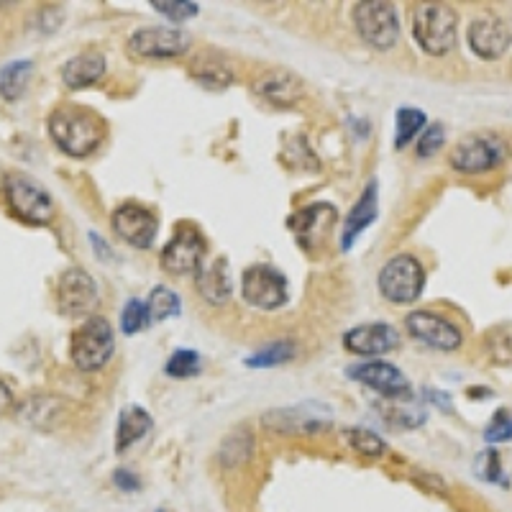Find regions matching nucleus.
<instances>
[{"label": "nucleus", "instance_id": "0eeeda50", "mask_svg": "<svg viewBox=\"0 0 512 512\" xmlns=\"http://www.w3.org/2000/svg\"><path fill=\"white\" fill-rule=\"evenodd\" d=\"M507 159V144L495 134H469L454 146L451 152V167L477 175V172H489L500 167Z\"/></svg>", "mask_w": 512, "mask_h": 512}, {"label": "nucleus", "instance_id": "6e6552de", "mask_svg": "<svg viewBox=\"0 0 512 512\" xmlns=\"http://www.w3.org/2000/svg\"><path fill=\"white\" fill-rule=\"evenodd\" d=\"M98 285L85 269L72 267L57 282V308L67 318H88L98 308Z\"/></svg>", "mask_w": 512, "mask_h": 512}, {"label": "nucleus", "instance_id": "a211bd4d", "mask_svg": "<svg viewBox=\"0 0 512 512\" xmlns=\"http://www.w3.org/2000/svg\"><path fill=\"white\" fill-rule=\"evenodd\" d=\"M336 221V210L326 203H318V205H310V208L300 210L295 213V218L290 221V226L295 228V236L297 241L310 249L318 239H323V233L333 226Z\"/></svg>", "mask_w": 512, "mask_h": 512}, {"label": "nucleus", "instance_id": "7ed1b4c3", "mask_svg": "<svg viewBox=\"0 0 512 512\" xmlns=\"http://www.w3.org/2000/svg\"><path fill=\"white\" fill-rule=\"evenodd\" d=\"M113 349H116L113 326L105 318H100V315L85 318V323L72 333V364H75L77 369H82V372H95V369L105 367L108 359L113 356Z\"/></svg>", "mask_w": 512, "mask_h": 512}, {"label": "nucleus", "instance_id": "cd10ccee", "mask_svg": "<svg viewBox=\"0 0 512 512\" xmlns=\"http://www.w3.org/2000/svg\"><path fill=\"white\" fill-rule=\"evenodd\" d=\"M292 354H295L292 341H277V344L267 346V349L256 351L254 356H249L246 364H249V367H274V364H285V361H290Z\"/></svg>", "mask_w": 512, "mask_h": 512}, {"label": "nucleus", "instance_id": "f257e3e1", "mask_svg": "<svg viewBox=\"0 0 512 512\" xmlns=\"http://www.w3.org/2000/svg\"><path fill=\"white\" fill-rule=\"evenodd\" d=\"M105 121L82 105H59L49 116V134L54 144L70 157H88L98 152L105 139Z\"/></svg>", "mask_w": 512, "mask_h": 512}, {"label": "nucleus", "instance_id": "20e7f679", "mask_svg": "<svg viewBox=\"0 0 512 512\" xmlns=\"http://www.w3.org/2000/svg\"><path fill=\"white\" fill-rule=\"evenodd\" d=\"M6 200L16 218L31 226H44L54 218V203L47 187L39 185L34 177L24 172H11L6 175Z\"/></svg>", "mask_w": 512, "mask_h": 512}, {"label": "nucleus", "instance_id": "72a5a7b5", "mask_svg": "<svg viewBox=\"0 0 512 512\" xmlns=\"http://www.w3.org/2000/svg\"><path fill=\"white\" fill-rule=\"evenodd\" d=\"M152 8L164 13L172 21H185V18L198 16V3H167V0H152Z\"/></svg>", "mask_w": 512, "mask_h": 512}, {"label": "nucleus", "instance_id": "9d476101", "mask_svg": "<svg viewBox=\"0 0 512 512\" xmlns=\"http://www.w3.org/2000/svg\"><path fill=\"white\" fill-rule=\"evenodd\" d=\"M205 239L203 233L190 223L177 226L175 236L162 251V267L172 274H195L203 267Z\"/></svg>", "mask_w": 512, "mask_h": 512}, {"label": "nucleus", "instance_id": "f3484780", "mask_svg": "<svg viewBox=\"0 0 512 512\" xmlns=\"http://www.w3.org/2000/svg\"><path fill=\"white\" fill-rule=\"evenodd\" d=\"M320 408L315 405H300V408L272 410L264 415V425L280 433H318L331 425V415L320 418Z\"/></svg>", "mask_w": 512, "mask_h": 512}, {"label": "nucleus", "instance_id": "4c0bfd02", "mask_svg": "<svg viewBox=\"0 0 512 512\" xmlns=\"http://www.w3.org/2000/svg\"><path fill=\"white\" fill-rule=\"evenodd\" d=\"M159 512H167V510H159Z\"/></svg>", "mask_w": 512, "mask_h": 512}, {"label": "nucleus", "instance_id": "393cba45", "mask_svg": "<svg viewBox=\"0 0 512 512\" xmlns=\"http://www.w3.org/2000/svg\"><path fill=\"white\" fill-rule=\"evenodd\" d=\"M31 75H34V62H29V59H18V62L6 64L0 70V95L6 100H18L26 93Z\"/></svg>", "mask_w": 512, "mask_h": 512}, {"label": "nucleus", "instance_id": "f704fd0d", "mask_svg": "<svg viewBox=\"0 0 512 512\" xmlns=\"http://www.w3.org/2000/svg\"><path fill=\"white\" fill-rule=\"evenodd\" d=\"M443 139H446V136H443L441 123H433V126L425 128L423 134H420V141H418L420 157H433V154H436L438 149L443 146Z\"/></svg>", "mask_w": 512, "mask_h": 512}, {"label": "nucleus", "instance_id": "a878e982", "mask_svg": "<svg viewBox=\"0 0 512 512\" xmlns=\"http://www.w3.org/2000/svg\"><path fill=\"white\" fill-rule=\"evenodd\" d=\"M423 131H425L423 111H418V108H400V111H397V136H395L397 149L408 146L410 141H413L418 134H423Z\"/></svg>", "mask_w": 512, "mask_h": 512}, {"label": "nucleus", "instance_id": "5701e85b", "mask_svg": "<svg viewBox=\"0 0 512 512\" xmlns=\"http://www.w3.org/2000/svg\"><path fill=\"white\" fill-rule=\"evenodd\" d=\"M300 90H303V85L290 72H269V75L256 82V93L267 98L269 103L280 105V108L295 103L300 98Z\"/></svg>", "mask_w": 512, "mask_h": 512}, {"label": "nucleus", "instance_id": "423d86ee", "mask_svg": "<svg viewBox=\"0 0 512 512\" xmlns=\"http://www.w3.org/2000/svg\"><path fill=\"white\" fill-rule=\"evenodd\" d=\"M354 24L356 31L369 47L392 49L400 39V18L392 3H382V0H364L354 8Z\"/></svg>", "mask_w": 512, "mask_h": 512}, {"label": "nucleus", "instance_id": "39448f33", "mask_svg": "<svg viewBox=\"0 0 512 512\" xmlns=\"http://www.w3.org/2000/svg\"><path fill=\"white\" fill-rule=\"evenodd\" d=\"M425 287V269L423 264L410 254L392 256L379 272V292L390 303L408 305L415 303Z\"/></svg>", "mask_w": 512, "mask_h": 512}, {"label": "nucleus", "instance_id": "9b49d317", "mask_svg": "<svg viewBox=\"0 0 512 512\" xmlns=\"http://www.w3.org/2000/svg\"><path fill=\"white\" fill-rule=\"evenodd\" d=\"M410 336L423 341L425 346L438 351H454L459 349L461 341H464V333L459 331V326H454L451 320L443 318V315L431 313V310H418V313H410L405 320Z\"/></svg>", "mask_w": 512, "mask_h": 512}, {"label": "nucleus", "instance_id": "2eb2a0df", "mask_svg": "<svg viewBox=\"0 0 512 512\" xmlns=\"http://www.w3.org/2000/svg\"><path fill=\"white\" fill-rule=\"evenodd\" d=\"M349 377H354L356 382L367 384L372 390H377L384 397H410V382L405 379V374L397 367L387 364V361H367V364H356L349 369Z\"/></svg>", "mask_w": 512, "mask_h": 512}, {"label": "nucleus", "instance_id": "c9c22d12", "mask_svg": "<svg viewBox=\"0 0 512 512\" xmlns=\"http://www.w3.org/2000/svg\"><path fill=\"white\" fill-rule=\"evenodd\" d=\"M113 479H116V484L121 489H136V487H139V482H136L134 474L126 472V469H118V472L113 474Z\"/></svg>", "mask_w": 512, "mask_h": 512}, {"label": "nucleus", "instance_id": "bb28decb", "mask_svg": "<svg viewBox=\"0 0 512 512\" xmlns=\"http://www.w3.org/2000/svg\"><path fill=\"white\" fill-rule=\"evenodd\" d=\"M146 310H149V320H167L180 315V297L169 287H154L152 295H149V303H146Z\"/></svg>", "mask_w": 512, "mask_h": 512}, {"label": "nucleus", "instance_id": "c756f323", "mask_svg": "<svg viewBox=\"0 0 512 512\" xmlns=\"http://www.w3.org/2000/svg\"><path fill=\"white\" fill-rule=\"evenodd\" d=\"M164 372H167L169 377H175V379L192 377V374L200 372V356L195 354V351H187V349L175 351V354L169 356Z\"/></svg>", "mask_w": 512, "mask_h": 512}, {"label": "nucleus", "instance_id": "7c9ffc66", "mask_svg": "<svg viewBox=\"0 0 512 512\" xmlns=\"http://www.w3.org/2000/svg\"><path fill=\"white\" fill-rule=\"evenodd\" d=\"M484 441L505 443L512 441V413L510 410H497L492 420L484 428Z\"/></svg>", "mask_w": 512, "mask_h": 512}, {"label": "nucleus", "instance_id": "412c9836", "mask_svg": "<svg viewBox=\"0 0 512 512\" xmlns=\"http://www.w3.org/2000/svg\"><path fill=\"white\" fill-rule=\"evenodd\" d=\"M105 75V57L100 52H85L72 57L62 67V80L67 88L80 90L98 82Z\"/></svg>", "mask_w": 512, "mask_h": 512}, {"label": "nucleus", "instance_id": "4be33fe9", "mask_svg": "<svg viewBox=\"0 0 512 512\" xmlns=\"http://www.w3.org/2000/svg\"><path fill=\"white\" fill-rule=\"evenodd\" d=\"M62 413H64L62 400L49 395L26 397V400L18 405V418L24 420V423L34 425V428H41V431L54 428V425L62 420Z\"/></svg>", "mask_w": 512, "mask_h": 512}, {"label": "nucleus", "instance_id": "4468645a", "mask_svg": "<svg viewBox=\"0 0 512 512\" xmlns=\"http://www.w3.org/2000/svg\"><path fill=\"white\" fill-rule=\"evenodd\" d=\"M466 39H469V47H472V52L477 54V57L500 59L502 54L510 49L512 31L502 18L482 16L469 26Z\"/></svg>", "mask_w": 512, "mask_h": 512}, {"label": "nucleus", "instance_id": "b1692460", "mask_svg": "<svg viewBox=\"0 0 512 512\" xmlns=\"http://www.w3.org/2000/svg\"><path fill=\"white\" fill-rule=\"evenodd\" d=\"M152 431V415L146 413L139 405H126L118 415V428H116V448L126 451L128 446H134L139 438Z\"/></svg>", "mask_w": 512, "mask_h": 512}, {"label": "nucleus", "instance_id": "1a4fd4ad", "mask_svg": "<svg viewBox=\"0 0 512 512\" xmlns=\"http://www.w3.org/2000/svg\"><path fill=\"white\" fill-rule=\"evenodd\" d=\"M241 295L251 308L277 310L287 303V280L269 264L249 267L241 277Z\"/></svg>", "mask_w": 512, "mask_h": 512}, {"label": "nucleus", "instance_id": "c85d7f7f", "mask_svg": "<svg viewBox=\"0 0 512 512\" xmlns=\"http://www.w3.org/2000/svg\"><path fill=\"white\" fill-rule=\"evenodd\" d=\"M346 441L354 451L364 456H382L384 454V441L377 436V433L367 431V428H346L344 431Z\"/></svg>", "mask_w": 512, "mask_h": 512}, {"label": "nucleus", "instance_id": "ddd939ff", "mask_svg": "<svg viewBox=\"0 0 512 512\" xmlns=\"http://www.w3.org/2000/svg\"><path fill=\"white\" fill-rule=\"evenodd\" d=\"M113 231L134 249H149L157 236V216L136 203H126L113 213Z\"/></svg>", "mask_w": 512, "mask_h": 512}, {"label": "nucleus", "instance_id": "473e14b6", "mask_svg": "<svg viewBox=\"0 0 512 512\" xmlns=\"http://www.w3.org/2000/svg\"><path fill=\"white\" fill-rule=\"evenodd\" d=\"M479 464H477V472L479 477L487 479L492 484H502V464H500V456H497L495 448H487L484 454H479Z\"/></svg>", "mask_w": 512, "mask_h": 512}, {"label": "nucleus", "instance_id": "f8f14e48", "mask_svg": "<svg viewBox=\"0 0 512 512\" xmlns=\"http://www.w3.org/2000/svg\"><path fill=\"white\" fill-rule=\"evenodd\" d=\"M190 47V34L172 26H152V29H139L128 39L131 54L139 57H180Z\"/></svg>", "mask_w": 512, "mask_h": 512}, {"label": "nucleus", "instance_id": "f03ea898", "mask_svg": "<svg viewBox=\"0 0 512 512\" xmlns=\"http://www.w3.org/2000/svg\"><path fill=\"white\" fill-rule=\"evenodd\" d=\"M415 39L420 49L431 57H443L454 49L456 29H459V16L451 6L443 3H425L415 11L413 18Z\"/></svg>", "mask_w": 512, "mask_h": 512}, {"label": "nucleus", "instance_id": "aec40b11", "mask_svg": "<svg viewBox=\"0 0 512 512\" xmlns=\"http://www.w3.org/2000/svg\"><path fill=\"white\" fill-rule=\"evenodd\" d=\"M374 218H377V182H369L367 190L361 192L359 203L351 208V213L346 216V223H344V239H341V244H344V249H351L354 246V241L359 239L361 233L367 231V226H372Z\"/></svg>", "mask_w": 512, "mask_h": 512}, {"label": "nucleus", "instance_id": "6ab92c4d", "mask_svg": "<svg viewBox=\"0 0 512 512\" xmlns=\"http://www.w3.org/2000/svg\"><path fill=\"white\" fill-rule=\"evenodd\" d=\"M198 290L210 305L228 303V297H231L233 292V280L231 269H228V262L223 256L216 259V262L203 264V267L198 269Z\"/></svg>", "mask_w": 512, "mask_h": 512}, {"label": "nucleus", "instance_id": "dca6fc26", "mask_svg": "<svg viewBox=\"0 0 512 512\" xmlns=\"http://www.w3.org/2000/svg\"><path fill=\"white\" fill-rule=\"evenodd\" d=\"M400 344V336L387 323H367V326L351 328L344 336V346L351 354L359 356H379L392 351Z\"/></svg>", "mask_w": 512, "mask_h": 512}, {"label": "nucleus", "instance_id": "2f4dec72", "mask_svg": "<svg viewBox=\"0 0 512 512\" xmlns=\"http://www.w3.org/2000/svg\"><path fill=\"white\" fill-rule=\"evenodd\" d=\"M149 326V310L141 300H128L121 315V328L126 333H139L141 328Z\"/></svg>", "mask_w": 512, "mask_h": 512}, {"label": "nucleus", "instance_id": "e433bc0d", "mask_svg": "<svg viewBox=\"0 0 512 512\" xmlns=\"http://www.w3.org/2000/svg\"><path fill=\"white\" fill-rule=\"evenodd\" d=\"M13 405V392L3 379H0V415H6Z\"/></svg>", "mask_w": 512, "mask_h": 512}]
</instances>
